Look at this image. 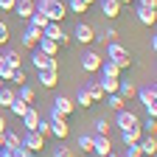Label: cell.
<instances>
[{
	"label": "cell",
	"instance_id": "obj_1",
	"mask_svg": "<svg viewBox=\"0 0 157 157\" xmlns=\"http://www.w3.org/2000/svg\"><path fill=\"white\" fill-rule=\"evenodd\" d=\"M34 9H36V11H42V14L51 20V23H62V20L70 14L65 0H39V3H34Z\"/></svg>",
	"mask_w": 157,
	"mask_h": 157
},
{
	"label": "cell",
	"instance_id": "obj_2",
	"mask_svg": "<svg viewBox=\"0 0 157 157\" xmlns=\"http://www.w3.org/2000/svg\"><path fill=\"white\" fill-rule=\"evenodd\" d=\"M107 59H112V62L118 65V67H129L132 65V56H129V51L124 48V45H118V42H107Z\"/></svg>",
	"mask_w": 157,
	"mask_h": 157
},
{
	"label": "cell",
	"instance_id": "obj_3",
	"mask_svg": "<svg viewBox=\"0 0 157 157\" xmlns=\"http://www.w3.org/2000/svg\"><path fill=\"white\" fill-rule=\"evenodd\" d=\"M51 135L53 137H59V140H65V137L70 135V126H67V118L65 115H59L56 109H51Z\"/></svg>",
	"mask_w": 157,
	"mask_h": 157
},
{
	"label": "cell",
	"instance_id": "obj_4",
	"mask_svg": "<svg viewBox=\"0 0 157 157\" xmlns=\"http://www.w3.org/2000/svg\"><path fill=\"white\" fill-rule=\"evenodd\" d=\"M31 65H34L36 70H59V59L42 53L39 48H34V53H31Z\"/></svg>",
	"mask_w": 157,
	"mask_h": 157
},
{
	"label": "cell",
	"instance_id": "obj_5",
	"mask_svg": "<svg viewBox=\"0 0 157 157\" xmlns=\"http://www.w3.org/2000/svg\"><path fill=\"white\" fill-rule=\"evenodd\" d=\"M101 62H104V56L95 53V51H84V53H82V70H84V73H98Z\"/></svg>",
	"mask_w": 157,
	"mask_h": 157
},
{
	"label": "cell",
	"instance_id": "obj_6",
	"mask_svg": "<svg viewBox=\"0 0 157 157\" xmlns=\"http://www.w3.org/2000/svg\"><path fill=\"white\" fill-rule=\"evenodd\" d=\"M115 124H118V129H132V126H140V118H137V112H132V109H118V118H115Z\"/></svg>",
	"mask_w": 157,
	"mask_h": 157
},
{
	"label": "cell",
	"instance_id": "obj_7",
	"mask_svg": "<svg viewBox=\"0 0 157 157\" xmlns=\"http://www.w3.org/2000/svg\"><path fill=\"white\" fill-rule=\"evenodd\" d=\"M23 146H25L31 154H36V151L45 149V137L36 135V132H25V135H23Z\"/></svg>",
	"mask_w": 157,
	"mask_h": 157
},
{
	"label": "cell",
	"instance_id": "obj_8",
	"mask_svg": "<svg viewBox=\"0 0 157 157\" xmlns=\"http://www.w3.org/2000/svg\"><path fill=\"white\" fill-rule=\"evenodd\" d=\"M135 95L140 98V104H143V107L157 104V87H154V82H149L146 87H137V93H135Z\"/></svg>",
	"mask_w": 157,
	"mask_h": 157
},
{
	"label": "cell",
	"instance_id": "obj_9",
	"mask_svg": "<svg viewBox=\"0 0 157 157\" xmlns=\"http://www.w3.org/2000/svg\"><path fill=\"white\" fill-rule=\"evenodd\" d=\"M53 109H56L59 115L67 118V115L76 112V104H73V98H67V95H56V98H53Z\"/></svg>",
	"mask_w": 157,
	"mask_h": 157
},
{
	"label": "cell",
	"instance_id": "obj_10",
	"mask_svg": "<svg viewBox=\"0 0 157 157\" xmlns=\"http://www.w3.org/2000/svg\"><path fill=\"white\" fill-rule=\"evenodd\" d=\"M73 36H76L82 45H90L93 39H95V31H93L87 23H78V25H76V31H73Z\"/></svg>",
	"mask_w": 157,
	"mask_h": 157
},
{
	"label": "cell",
	"instance_id": "obj_11",
	"mask_svg": "<svg viewBox=\"0 0 157 157\" xmlns=\"http://www.w3.org/2000/svg\"><path fill=\"white\" fill-rule=\"evenodd\" d=\"M39 39H42V28H34V25H28V28L23 31V45H25V48H31V51H34Z\"/></svg>",
	"mask_w": 157,
	"mask_h": 157
},
{
	"label": "cell",
	"instance_id": "obj_12",
	"mask_svg": "<svg viewBox=\"0 0 157 157\" xmlns=\"http://www.w3.org/2000/svg\"><path fill=\"white\" fill-rule=\"evenodd\" d=\"M93 151H95L98 157L109 154V151H112V143H109V137H107V135H95V140H93Z\"/></svg>",
	"mask_w": 157,
	"mask_h": 157
},
{
	"label": "cell",
	"instance_id": "obj_13",
	"mask_svg": "<svg viewBox=\"0 0 157 157\" xmlns=\"http://www.w3.org/2000/svg\"><path fill=\"white\" fill-rule=\"evenodd\" d=\"M17 146H23V135H17L14 129H6V132H3V149L14 151Z\"/></svg>",
	"mask_w": 157,
	"mask_h": 157
},
{
	"label": "cell",
	"instance_id": "obj_14",
	"mask_svg": "<svg viewBox=\"0 0 157 157\" xmlns=\"http://www.w3.org/2000/svg\"><path fill=\"white\" fill-rule=\"evenodd\" d=\"M11 11H17V17L28 20V17L34 14V0H14V9H11Z\"/></svg>",
	"mask_w": 157,
	"mask_h": 157
},
{
	"label": "cell",
	"instance_id": "obj_15",
	"mask_svg": "<svg viewBox=\"0 0 157 157\" xmlns=\"http://www.w3.org/2000/svg\"><path fill=\"white\" fill-rule=\"evenodd\" d=\"M36 73H39V84H42L45 90L56 87V82H59V70H36Z\"/></svg>",
	"mask_w": 157,
	"mask_h": 157
},
{
	"label": "cell",
	"instance_id": "obj_16",
	"mask_svg": "<svg viewBox=\"0 0 157 157\" xmlns=\"http://www.w3.org/2000/svg\"><path fill=\"white\" fill-rule=\"evenodd\" d=\"M84 90L90 93V98H93V101H101V98H104V87H101V78H90V82L84 84Z\"/></svg>",
	"mask_w": 157,
	"mask_h": 157
},
{
	"label": "cell",
	"instance_id": "obj_17",
	"mask_svg": "<svg viewBox=\"0 0 157 157\" xmlns=\"http://www.w3.org/2000/svg\"><path fill=\"white\" fill-rule=\"evenodd\" d=\"M140 137H143V129H140V126H132V129H124V132H121L124 146H129V143H140Z\"/></svg>",
	"mask_w": 157,
	"mask_h": 157
},
{
	"label": "cell",
	"instance_id": "obj_18",
	"mask_svg": "<svg viewBox=\"0 0 157 157\" xmlns=\"http://www.w3.org/2000/svg\"><path fill=\"white\" fill-rule=\"evenodd\" d=\"M137 20L143 25H154L157 23V9H146V6H137Z\"/></svg>",
	"mask_w": 157,
	"mask_h": 157
},
{
	"label": "cell",
	"instance_id": "obj_19",
	"mask_svg": "<svg viewBox=\"0 0 157 157\" xmlns=\"http://www.w3.org/2000/svg\"><path fill=\"white\" fill-rule=\"evenodd\" d=\"M36 124H39V112H36L34 107H28V109H25V115H23V126H25V132H34V129H36Z\"/></svg>",
	"mask_w": 157,
	"mask_h": 157
},
{
	"label": "cell",
	"instance_id": "obj_20",
	"mask_svg": "<svg viewBox=\"0 0 157 157\" xmlns=\"http://www.w3.org/2000/svg\"><path fill=\"white\" fill-rule=\"evenodd\" d=\"M101 14L104 17H118L121 14V3H118V0H101Z\"/></svg>",
	"mask_w": 157,
	"mask_h": 157
},
{
	"label": "cell",
	"instance_id": "obj_21",
	"mask_svg": "<svg viewBox=\"0 0 157 157\" xmlns=\"http://www.w3.org/2000/svg\"><path fill=\"white\" fill-rule=\"evenodd\" d=\"M36 48L42 51V53H48V56H56V53H59V42H53V39H48V36H42V39H39V42H36Z\"/></svg>",
	"mask_w": 157,
	"mask_h": 157
},
{
	"label": "cell",
	"instance_id": "obj_22",
	"mask_svg": "<svg viewBox=\"0 0 157 157\" xmlns=\"http://www.w3.org/2000/svg\"><path fill=\"white\" fill-rule=\"evenodd\" d=\"M98 70H101L104 76H109V78H121V67H118V65L112 62V59H104V62H101V67H98Z\"/></svg>",
	"mask_w": 157,
	"mask_h": 157
},
{
	"label": "cell",
	"instance_id": "obj_23",
	"mask_svg": "<svg viewBox=\"0 0 157 157\" xmlns=\"http://www.w3.org/2000/svg\"><path fill=\"white\" fill-rule=\"evenodd\" d=\"M65 31H62V23H48L45 28H42V36H48V39H53V42H59V36H62Z\"/></svg>",
	"mask_w": 157,
	"mask_h": 157
},
{
	"label": "cell",
	"instance_id": "obj_24",
	"mask_svg": "<svg viewBox=\"0 0 157 157\" xmlns=\"http://www.w3.org/2000/svg\"><path fill=\"white\" fill-rule=\"evenodd\" d=\"M17 98H23L25 104H34V98H36V90L31 84H20L17 87Z\"/></svg>",
	"mask_w": 157,
	"mask_h": 157
},
{
	"label": "cell",
	"instance_id": "obj_25",
	"mask_svg": "<svg viewBox=\"0 0 157 157\" xmlns=\"http://www.w3.org/2000/svg\"><path fill=\"white\" fill-rule=\"evenodd\" d=\"M135 93H137V87H135L132 82H121V84H118V95H121L124 101H129V98H135Z\"/></svg>",
	"mask_w": 157,
	"mask_h": 157
},
{
	"label": "cell",
	"instance_id": "obj_26",
	"mask_svg": "<svg viewBox=\"0 0 157 157\" xmlns=\"http://www.w3.org/2000/svg\"><path fill=\"white\" fill-rule=\"evenodd\" d=\"M118 84H121V78H109V76H104V78H101L104 98H107V95H112V93H118Z\"/></svg>",
	"mask_w": 157,
	"mask_h": 157
},
{
	"label": "cell",
	"instance_id": "obj_27",
	"mask_svg": "<svg viewBox=\"0 0 157 157\" xmlns=\"http://www.w3.org/2000/svg\"><path fill=\"white\" fill-rule=\"evenodd\" d=\"M73 104H76V107H84V109H87V107H93L95 101H93V98H90V93H87V90L82 87V90H78V93H76V101H73Z\"/></svg>",
	"mask_w": 157,
	"mask_h": 157
},
{
	"label": "cell",
	"instance_id": "obj_28",
	"mask_svg": "<svg viewBox=\"0 0 157 157\" xmlns=\"http://www.w3.org/2000/svg\"><path fill=\"white\" fill-rule=\"evenodd\" d=\"M93 140H95V135H87V132H84V135H78L76 146L82 149V151H87V154H90V151H93Z\"/></svg>",
	"mask_w": 157,
	"mask_h": 157
},
{
	"label": "cell",
	"instance_id": "obj_29",
	"mask_svg": "<svg viewBox=\"0 0 157 157\" xmlns=\"http://www.w3.org/2000/svg\"><path fill=\"white\" fill-rule=\"evenodd\" d=\"M28 107H31V104H25V101H23V98H17V95H14V101H11V104H9V109H11V112H14V115H17V118H23V115H25V109H28Z\"/></svg>",
	"mask_w": 157,
	"mask_h": 157
},
{
	"label": "cell",
	"instance_id": "obj_30",
	"mask_svg": "<svg viewBox=\"0 0 157 157\" xmlns=\"http://www.w3.org/2000/svg\"><path fill=\"white\" fill-rule=\"evenodd\" d=\"M28 23H31V25H34V28H45V25H48V23H51V20H48V17H45V14H42V11H36V9H34V14H31V17H28Z\"/></svg>",
	"mask_w": 157,
	"mask_h": 157
},
{
	"label": "cell",
	"instance_id": "obj_31",
	"mask_svg": "<svg viewBox=\"0 0 157 157\" xmlns=\"http://www.w3.org/2000/svg\"><path fill=\"white\" fill-rule=\"evenodd\" d=\"M140 129H143V135H157V118L146 115V121H140Z\"/></svg>",
	"mask_w": 157,
	"mask_h": 157
},
{
	"label": "cell",
	"instance_id": "obj_32",
	"mask_svg": "<svg viewBox=\"0 0 157 157\" xmlns=\"http://www.w3.org/2000/svg\"><path fill=\"white\" fill-rule=\"evenodd\" d=\"M14 95H17V93H14V90H9V87L3 84V87H0V107H9V104L14 101Z\"/></svg>",
	"mask_w": 157,
	"mask_h": 157
},
{
	"label": "cell",
	"instance_id": "obj_33",
	"mask_svg": "<svg viewBox=\"0 0 157 157\" xmlns=\"http://www.w3.org/2000/svg\"><path fill=\"white\" fill-rule=\"evenodd\" d=\"M87 3H84V0H70V3H67V11H73V14H87Z\"/></svg>",
	"mask_w": 157,
	"mask_h": 157
},
{
	"label": "cell",
	"instance_id": "obj_34",
	"mask_svg": "<svg viewBox=\"0 0 157 157\" xmlns=\"http://www.w3.org/2000/svg\"><path fill=\"white\" fill-rule=\"evenodd\" d=\"M95 39H98L101 45H107V42H115V39H118V31H115V28H104V34H101V36H95Z\"/></svg>",
	"mask_w": 157,
	"mask_h": 157
},
{
	"label": "cell",
	"instance_id": "obj_35",
	"mask_svg": "<svg viewBox=\"0 0 157 157\" xmlns=\"http://www.w3.org/2000/svg\"><path fill=\"white\" fill-rule=\"evenodd\" d=\"M3 59H6V65H9V67H20V62H23L17 51H6V53H3Z\"/></svg>",
	"mask_w": 157,
	"mask_h": 157
},
{
	"label": "cell",
	"instance_id": "obj_36",
	"mask_svg": "<svg viewBox=\"0 0 157 157\" xmlns=\"http://www.w3.org/2000/svg\"><path fill=\"white\" fill-rule=\"evenodd\" d=\"M107 104H109V107L118 112V109H124V104H126V101H124V98L118 95V93H112V95H107Z\"/></svg>",
	"mask_w": 157,
	"mask_h": 157
},
{
	"label": "cell",
	"instance_id": "obj_37",
	"mask_svg": "<svg viewBox=\"0 0 157 157\" xmlns=\"http://www.w3.org/2000/svg\"><path fill=\"white\" fill-rule=\"evenodd\" d=\"M93 126H95V135H109V121L107 118H98Z\"/></svg>",
	"mask_w": 157,
	"mask_h": 157
},
{
	"label": "cell",
	"instance_id": "obj_38",
	"mask_svg": "<svg viewBox=\"0 0 157 157\" xmlns=\"http://www.w3.org/2000/svg\"><path fill=\"white\" fill-rule=\"evenodd\" d=\"M34 132H36V135H42V137H51V124L39 118V124H36V129H34Z\"/></svg>",
	"mask_w": 157,
	"mask_h": 157
},
{
	"label": "cell",
	"instance_id": "obj_39",
	"mask_svg": "<svg viewBox=\"0 0 157 157\" xmlns=\"http://www.w3.org/2000/svg\"><path fill=\"white\" fill-rule=\"evenodd\" d=\"M53 157H73V149H67L65 143H59V146L53 149Z\"/></svg>",
	"mask_w": 157,
	"mask_h": 157
},
{
	"label": "cell",
	"instance_id": "obj_40",
	"mask_svg": "<svg viewBox=\"0 0 157 157\" xmlns=\"http://www.w3.org/2000/svg\"><path fill=\"white\" fill-rule=\"evenodd\" d=\"M124 157H143V154H140V146H137V143H129L126 151H124Z\"/></svg>",
	"mask_w": 157,
	"mask_h": 157
},
{
	"label": "cell",
	"instance_id": "obj_41",
	"mask_svg": "<svg viewBox=\"0 0 157 157\" xmlns=\"http://www.w3.org/2000/svg\"><path fill=\"white\" fill-rule=\"evenodd\" d=\"M11 82H17V87L28 82V78H25V73H23V67H17V70H14V76H11Z\"/></svg>",
	"mask_w": 157,
	"mask_h": 157
},
{
	"label": "cell",
	"instance_id": "obj_42",
	"mask_svg": "<svg viewBox=\"0 0 157 157\" xmlns=\"http://www.w3.org/2000/svg\"><path fill=\"white\" fill-rule=\"evenodd\" d=\"M14 70H17V67H9V65H6L3 70H0V78H3V82H11V76H14Z\"/></svg>",
	"mask_w": 157,
	"mask_h": 157
},
{
	"label": "cell",
	"instance_id": "obj_43",
	"mask_svg": "<svg viewBox=\"0 0 157 157\" xmlns=\"http://www.w3.org/2000/svg\"><path fill=\"white\" fill-rule=\"evenodd\" d=\"M9 42V28H6V23L0 20V45H6Z\"/></svg>",
	"mask_w": 157,
	"mask_h": 157
},
{
	"label": "cell",
	"instance_id": "obj_44",
	"mask_svg": "<svg viewBox=\"0 0 157 157\" xmlns=\"http://www.w3.org/2000/svg\"><path fill=\"white\" fill-rule=\"evenodd\" d=\"M14 9V0H0V11H11Z\"/></svg>",
	"mask_w": 157,
	"mask_h": 157
},
{
	"label": "cell",
	"instance_id": "obj_45",
	"mask_svg": "<svg viewBox=\"0 0 157 157\" xmlns=\"http://www.w3.org/2000/svg\"><path fill=\"white\" fill-rule=\"evenodd\" d=\"M137 6H146V9H157V0H137Z\"/></svg>",
	"mask_w": 157,
	"mask_h": 157
},
{
	"label": "cell",
	"instance_id": "obj_46",
	"mask_svg": "<svg viewBox=\"0 0 157 157\" xmlns=\"http://www.w3.org/2000/svg\"><path fill=\"white\" fill-rule=\"evenodd\" d=\"M0 157H14V151H9V149H3V146H0Z\"/></svg>",
	"mask_w": 157,
	"mask_h": 157
},
{
	"label": "cell",
	"instance_id": "obj_47",
	"mask_svg": "<svg viewBox=\"0 0 157 157\" xmlns=\"http://www.w3.org/2000/svg\"><path fill=\"white\" fill-rule=\"evenodd\" d=\"M6 129H9V126H6V118H3V115H0V135H3Z\"/></svg>",
	"mask_w": 157,
	"mask_h": 157
},
{
	"label": "cell",
	"instance_id": "obj_48",
	"mask_svg": "<svg viewBox=\"0 0 157 157\" xmlns=\"http://www.w3.org/2000/svg\"><path fill=\"white\" fill-rule=\"evenodd\" d=\"M6 67V59H3V53H0V70H3Z\"/></svg>",
	"mask_w": 157,
	"mask_h": 157
},
{
	"label": "cell",
	"instance_id": "obj_49",
	"mask_svg": "<svg viewBox=\"0 0 157 157\" xmlns=\"http://www.w3.org/2000/svg\"><path fill=\"white\" fill-rule=\"evenodd\" d=\"M118 3H121V6H124V3H135V0H118Z\"/></svg>",
	"mask_w": 157,
	"mask_h": 157
},
{
	"label": "cell",
	"instance_id": "obj_50",
	"mask_svg": "<svg viewBox=\"0 0 157 157\" xmlns=\"http://www.w3.org/2000/svg\"><path fill=\"white\" fill-rule=\"evenodd\" d=\"M104 157H118V154H112V151H109V154H104Z\"/></svg>",
	"mask_w": 157,
	"mask_h": 157
},
{
	"label": "cell",
	"instance_id": "obj_51",
	"mask_svg": "<svg viewBox=\"0 0 157 157\" xmlns=\"http://www.w3.org/2000/svg\"><path fill=\"white\" fill-rule=\"evenodd\" d=\"M84 3H87V6H90V3H95V0H84Z\"/></svg>",
	"mask_w": 157,
	"mask_h": 157
},
{
	"label": "cell",
	"instance_id": "obj_52",
	"mask_svg": "<svg viewBox=\"0 0 157 157\" xmlns=\"http://www.w3.org/2000/svg\"><path fill=\"white\" fill-rule=\"evenodd\" d=\"M3 84H6V82H3V78H0V87H3Z\"/></svg>",
	"mask_w": 157,
	"mask_h": 157
},
{
	"label": "cell",
	"instance_id": "obj_53",
	"mask_svg": "<svg viewBox=\"0 0 157 157\" xmlns=\"http://www.w3.org/2000/svg\"><path fill=\"white\" fill-rule=\"evenodd\" d=\"M25 157H34V154H25Z\"/></svg>",
	"mask_w": 157,
	"mask_h": 157
}]
</instances>
